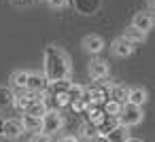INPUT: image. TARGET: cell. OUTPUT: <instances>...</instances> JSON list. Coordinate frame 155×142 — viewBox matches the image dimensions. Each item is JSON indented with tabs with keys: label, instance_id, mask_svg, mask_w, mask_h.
<instances>
[{
	"label": "cell",
	"instance_id": "cell-22",
	"mask_svg": "<svg viewBox=\"0 0 155 142\" xmlns=\"http://www.w3.org/2000/svg\"><path fill=\"white\" fill-rule=\"evenodd\" d=\"M21 125L26 131H32V134L41 131V119H34L30 115H21Z\"/></svg>",
	"mask_w": 155,
	"mask_h": 142
},
{
	"label": "cell",
	"instance_id": "cell-19",
	"mask_svg": "<svg viewBox=\"0 0 155 142\" xmlns=\"http://www.w3.org/2000/svg\"><path fill=\"white\" fill-rule=\"evenodd\" d=\"M85 112H87V119H89L94 125H98V123L106 117V112H104L102 104H89V106L85 108Z\"/></svg>",
	"mask_w": 155,
	"mask_h": 142
},
{
	"label": "cell",
	"instance_id": "cell-3",
	"mask_svg": "<svg viewBox=\"0 0 155 142\" xmlns=\"http://www.w3.org/2000/svg\"><path fill=\"white\" fill-rule=\"evenodd\" d=\"M62 127H64V117H62V112H60V110L49 108V110H47V115L41 119V131L51 136V134L60 131Z\"/></svg>",
	"mask_w": 155,
	"mask_h": 142
},
{
	"label": "cell",
	"instance_id": "cell-9",
	"mask_svg": "<svg viewBox=\"0 0 155 142\" xmlns=\"http://www.w3.org/2000/svg\"><path fill=\"white\" fill-rule=\"evenodd\" d=\"M110 51H113V55H115V57H130V55L134 53V45H132V43H127L123 36H119V38H115V40H113Z\"/></svg>",
	"mask_w": 155,
	"mask_h": 142
},
{
	"label": "cell",
	"instance_id": "cell-28",
	"mask_svg": "<svg viewBox=\"0 0 155 142\" xmlns=\"http://www.w3.org/2000/svg\"><path fill=\"white\" fill-rule=\"evenodd\" d=\"M147 5H149V11H155V0H147Z\"/></svg>",
	"mask_w": 155,
	"mask_h": 142
},
{
	"label": "cell",
	"instance_id": "cell-2",
	"mask_svg": "<svg viewBox=\"0 0 155 142\" xmlns=\"http://www.w3.org/2000/svg\"><path fill=\"white\" fill-rule=\"evenodd\" d=\"M117 119H119V125L134 127V125L142 123L144 112H142V108H140V106H134V104H130V102H127V104H123V106H121V110H119Z\"/></svg>",
	"mask_w": 155,
	"mask_h": 142
},
{
	"label": "cell",
	"instance_id": "cell-29",
	"mask_svg": "<svg viewBox=\"0 0 155 142\" xmlns=\"http://www.w3.org/2000/svg\"><path fill=\"white\" fill-rule=\"evenodd\" d=\"M13 2H19V5H28V2H32V0H13Z\"/></svg>",
	"mask_w": 155,
	"mask_h": 142
},
{
	"label": "cell",
	"instance_id": "cell-5",
	"mask_svg": "<svg viewBox=\"0 0 155 142\" xmlns=\"http://www.w3.org/2000/svg\"><path fill=\"white\" fill-rule=\"evenodd\" d=\"M108 62H104L102 57H91V62L87 64V74L94 81H104L108 76Z\"/></svg>",
	"mask_w": 155,
	"mask_h": 142
},
{
	"label": "cell",
	"instance_id": "cell-13",
	"mask_svg": "<svg viewBox=\"0 0 155 142\" xmlns=\"http://www.w3.org/2000/svg\"><path fill=\"white\" fill-rule=\"evenodd\" d=\"M102 5V0H74V7L81 15H94Z\"/></svg>",
	"mask_w": 155,
	"mask_h": 142
},
{
	"label": "cell",
	"instance_id": "cell-16",
	"mask_svg": "<svg viewBox=\"0 0 155 142\" xmlns=\"http://www.w3.org/2000/svg\"><path fill=\"white\" fill-rule=\"evenodd\" d=\"M121 36H123V38H125L127 43H132L134 47L147 40V34H144V32H140V30H136L134 26H127V28L123 30V34H121Z\"/></svg>",
	"mask_w": 155,
	"mask_h": 142
},
{
	"label": "cell",
	"instance_id": "cell-11",
	"mask_svg": "<svg viewBox=\"0 0 155 142\" xmlns=\"http://www.w3.org/2000/svg\"><path fill=\"white\" fill-rule=\"evenodd\" d=\"M127 95H130V87H125V85H117V83H113L110 85V91H108V100H113V102H117V104H127Z\"/></svg>",
	"mask_w": 155,
	"mask_h": 142
},
{
	"label": "cell",
	"instance_id": "cell-15",
	"mask_svg": "<svg viewBox=\"0 0 155 142\" xmlns=\"http://www.w3.org/2000/svg\"><path fill=\"white\" fill-rule=\"evenodd\" d=\"M15 104V91L11 87H0V112L13 108Z\"/></svg>",
	"mask_w": 155,
	"mask_h": 142
},
{
	"label": "cell",
	"instance_id": "cell-32",
	"mask_svg": "<svg viewBox=\"0 0 155 142\" xmlns=\"http://www.w3.org/2000/svg\"><path fill=\"white\" fill-rule=\"evenodd\" d=\"M28 142H30V140H28Z\"/></svg>",
	"mask_w": 155,
	"mask_h": 142
},
{
	"label": "cell",
	"instance_id": "cell-31",
	"mask_svg": "<svg viewBox=\"0 0 155 142\" xmlns=\"http://www.w3.org/2000/svg\"><path fill=\"white\" fill-rule=\"evenodd\" d=\"M0 134H2V121H0Z\"/></svg>",
	"mask_w": 155,
	"mask_h": 142
},
{
	"label": "cell",
	"instance_id": "cell-18",
	"mask_svg": "<svg viewBox=\"0 0 155 142\" xmlns=\"http://www.w3.org/2000/svg\"><path fill=\"white\" fill-rule=\"evenodd\" d=\"M117 125H119V119H117V117L106 115V117H104V119H102V121L96 125V131H98L100 136H108V134H110V131H113Z\"/></svg>",
	"mask_w": 155,
	"mask_h": 142
},
{
	"label": "cell",
	"instance_id": "cell-17",
	"mask_svg": "<svg viewBox=\"0 0 155 142\" xmlns=\"http://www.w3.org/2000/svg\"><path fill=\"white\" fill-rule=\"evenodd\" d=\"M47 110H49V106L45 104V100H36V102H32V104L24 110V115H30V117H34V119H43V117L47 115Z\"/></svg>",
	"mask_w": 155,
	"mask_h": 142
},
{
	"label": "cell",
	"instance_id": "cell-1",
	"mask_svg": "<svg viewBox=\"0 0 155 142\" xmlns=\"http://www.w3.org/2000/svg\"><path fill=\"white\" fill-rule=\"evenodd\" d=\"M43 74L47 76L49 83L68 81L70 74H72L70 55H68L64 49H60L58 45L45 47V53H43Z\"/></svg>",
	"mask_w": 155,
	"mask_h": 142
},
{
	"label": "cell",
	"instance_id": "cell-30",
	"mask_svg": "<svg viewBox=\"0 0 155 142\" xmlns=\"http://www.w3.org/2000/svg\"><path fill=\"white\" fill-rule=\"evenodd\" d=\"M125 142H144V140H140V138H130V140H125Z\"/></svg>",
	"mask_w": 155,
	"mask_h": 142
},
{
	"label": "cell",
	"instance_id": "cell-20",
	"mask_svg": "<svg viewBox=\"0 0 155 142\" xmlns=\"http://www.w3.org/2000/svg\"><path fill=\"white\" fill-rule=\"evenodd\" d=\"M106 138H108L110 142H125V140L132 138V136H130V127H125V125H117Z\"/></svg>",
	"mask_w": 155,
	"mask_h": 142
},
{
	"label": "cell",
	"instance_id": "cell-7",
	"mask_svg": "<svg viewBox=\"0 0 155 142\" xmlns=\"http://www.w3.org/2000/svg\"><path fill=\"white\" fill-rule=\"evenodd\" d=\"M132 26L136 28V30H140V32H149V30H153V26H155V15L151 13V11H140V13H136L134 15V19H132Z\"/></svg>",
	"mask_w": 155,
	"mask_h": 142
},
{
	"label": "cell",
	"instance_id": "cell-6",
	"mask_svg": "<svg viewBox=\"0 0 155 142\" xmlns=\"http://www.w3.org/2000/svg\"><path fill=\"white\" fill-rule=\"evenodd\" d=\"M24 125H21V119H17V117H11V119H5L2 121V136L7 138V140H17V138H21L24 136Z\"/></svg>",
	"mask_w": 155,
	"mask_h": 142
},
{
	"label": "cell",
	"instance_id": "cell-23",
	"mask_svg": "<svg viewBox=\"0 0 155 142\" xmlns=\"http://www.w3.org/2000/svg\"><path fill=\"white\" fill-rule=\"evenodd\" d=\"M102 108H104V112H106V115L117 117V115H119V110H121V104H117V102H113V100H106V102L102 104Z\"/></svg>",
	"mask_w": 155,
	"mask_h": 142
},
{
	"label": "cell",
	"instance_id": "cell-24",
	"mask_svg": "<svg viewBox=\"0 0 155 142\" xmlns=\"http://www.w3.org/2000/svg\"><path fill=\"white\" fill-rule=\"evenodd\" d=\"M30 142H51V136L49 134H43V131H36V134H32Z\"/></svg>",
	"mask_w": 155,
	"mask_h": 142
},
{
	"label": "cell",
	"instance_id": "cell-26",
	"mask_svg": "<svg viewBox=\"0 0 155 142\" xmlns=\"http://www.w3.org/2000/svg\"><path fill=\"white\" fill-rule=\"evenodd\" d=\"M87 142H110L106 136H100V134H94V136H89L87 138Z\"/></svg>",
	"mask_w": 155,
	"mask_h": 142
},
{
	"label": "cell",
	"instance_id": "cell-4",
	"mask_svg": "<svg viewBox=\"0 0 155 142\" xmlns=\"http://www.w3.org/2000/svg\"><path fill=\"white\" fill-rule=\"evenodd\" d=\"M49 81H47V76L43 74V72H30L28 74V85H26V89L30 91V93H36V95H41V98H45L47 93H49Z\"/></svg>",
	"mask_w": 155,
	"mask_h": 142
},
{
	"label": "cell",
	"instance_id": "cell-21",
	"mask_svg": "<svg viewBox=\"0 0 155 142\" xmlns=\"http://www.w3.org/2000/svg\"><path fill=\"white\" fill-rule=\"evenodd\" d=\"M83 93H85V87H83V85H79V83H70V87H68V91H66V98H68V102L72 104V102L83 100Z\"/></svg>",
	"mask_w": 155,
	"mask_h": 142
},
{
	"label": "cell",
	"instance_id": "cell-10",
	"mask_svg": "<svg viewBox=\"0 0 155 142\" xmlns=\"http://www.w3.org/2000/svg\"><path fill=\"white\" fill-rule=\"evenodd\" d=\"M36 100H45V98H41V95H36V93H30L28 89H21V91H15V104L13 106H17L19 110H26L32 102H36Z\"/></svg>",
	"mask_w": 155,
	"mask_h": 142
},
{
	"label": "cell",
	"instance_id": "cell-14",
	"mask_svg": "<svg viewBox=\"0 0 155 142\" xmlns=\"http://www.w3.org/2000/svg\"><path fill=\"white\" fill-rule=\"evenodd\" d=\"M147 100H149V91H147L144 87H130V95H127V102H130V104L142 108V104H144Z\"/></svg>",
	"mask_w": 155,
	"mask_h": 142
},
{
	"label": "cell",
	"instance_id": "cell-25",
	"mask_svg": "<svg viewBox=\"0 0 155 142\" xmlns=\"http://www.w3.org/2000/svg\"><path fill=\"white\" fill-rule=\"evenodd\" d=\"M47 2H49L51 9H64V7L70 2V0H47Z\"/></svg>",
	"mask_w": 155,
	"mask_h": 142
},
{
	"label": "cell",
	"instance_id": "cell-12",
	"mask_svg": "<svg viewBox=\"0 0 155 142\" xmlns=\"http://www.w3.org/2000/svg\"><path fill=\"white\" fill-rule=\"evenodd\" d=\"M28 70H15L11 76H9V87L13 89V91H21V89H26V85H28Z\"/></svg>",
	"mask_w": 155,
	"mask_h": 142
},
{
	"label": "cell",
	"instance_id": "cell-8",
	"mask_svg": "<svg viewBox=\"0 0 155 142\" xmlns=\"http://www.w3.org/2000/svg\"><path fill=\"white\" fill-rule=\"evenodd\" d=\"M83 49L96 57V55L102 53V49H104V38L98 36V34H87V36L83 38Z\"/></svg>",
	"mask_w": 155,
	"mask_h": 142
},
{
	"label": "cell",
	"instance_id": "cell-27",
	"mask_svg": "<svg viewBox=\"0 0 155 142\" xmlns=\"http://www.w3.org/2000/svg\"><path fill=\"white\" fill-rule=\"evenodd\" d=\"M58 142H79V140H77L74 136H64V138H60Z\"/></svg>",
	"mask_w": 155,
	"mask_h": 142
}]
</instances>
